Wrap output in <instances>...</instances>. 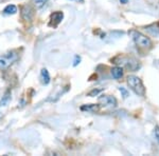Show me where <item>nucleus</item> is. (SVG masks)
<instances>
[{"label": "nucleus", "mask_w": 159, "mask_h": 156, "mask_svg": "<svg viewBox=\"0 0 159 156\" xmlns=\"http://www.w3.org/2000/svg\"><path fill=\"white\" fill-rule=\"evenodd\" d=\"M127 83L130 88L139 96H144L145 94V88L143 86L141 79L135 75H130L127 77Z\"/></svg>", "instance_id": "nucleus-1"}, {"label": "nucleus", "mask_w": 159, "mask_h": 156, "mask_svg": "<svg viewBox=\"0 0 159 156\" xmlns=\"http://www.w3.org/2000/svg\"><path fill=\"white\" fill-rule=\"evenodd\" d=\"M114 61H115V63L120 64V66H122L131 71H136L139 68V61L131 58V57L118 56L117 58L114 59Z\"/></svg>", "instance_id": "nucleus-2"}, {"label": "nucleus", "mask_w": 159, "mask_h": 156, "mask_svg": "<svg viewBox=\"0 0 159 156\" xmlns=\"http://www.w3.org/2000/svg\"><path fill=\"white\" fill-rule=\"evenodd\" d=\"M131 38L135 41V43L137 44L138 46L142 49H150L151 46H152V41L148 37L144 36L143 34H141L140 32L138 31H131L130 32Z\"/></svg>", "instance_id": "nucleus-3"}, {"label": "nucleus", "mask_w": 159, "mask_h": 156, "mask_svg": "<svg viewBox=\"0 0 159 156\" xmlns=\"http://www.w3.org/2000/svg\"><path fill=\"white\" fill-rule=\"evenodd\" d=\"M17 59V55L14 52H10L4 55H0V69H6Z\"/></svg>", "instance_id": "nucleus-4"}, {"label": "nucleus", "mask_w": 159, "mask_h": 156, "mask_svg": "<svg viewBox=\"0 0 159 156\" xmlns=\"http://www.w3.org/2000/svg\"><path fill=\"white\" fill-rule=\"evenodd\" d=\"M64 18V14L63 12H54L53 14H51L50 16V22H49V26H53L56 28L59 23L62 22Z\"/></svg>", "instance_id": "nucleus-5"}, {"label": "nucleus", "mask_w": 159, "mask_h": 156, "mask_svg": "<svg viewBox=\"0 0 159 156\" xmlns=\"http://www.w3.org/2000/svg\"><path fill=\"white\" fill-rule=\"evenodd\" d=\"M99 101L104 106H109V108H115L117 106V99L114 96H101L99 98Z\"/></svg>", "instance_id": "nucleus-6"}, {"label": "nucleus", "mask_w": 159, "mask_h": 156, "mask_svg": "<svg viewBox=\"0 0 159 156\" xmlns=\"http://www.w3.org/2000/svg\"><path fill=\"white\" fill-rule=\"evenodd\" d=\"M21 17L24 20L26 21H31L33 18V10L31 9V6H24L21 9Z\"/></svg>", "instance_id": "nucleus-7"}, {"label": "nucleus", "mask_w": 159, "mask_h": 156, "mask_svg": "<svg viewBox=\"0 0 159 156\" xmlns=\"http://www.w3.org/2000/svg\"><path fill=\"white\" fill-rule=\"evenodd\" d=\"M10 101H11V92H10V91H6V94H4V96L2 97V99L0 100V110L9 105Z\"/></svg>", "instance_id": "nucleus-8"}, {"label": "nucleus", "mask_w": 159, "mask_h": 156, "mask_svg": "<svg viewBox=\"0 0 159 156\" xmlns=\"http://www.w3.org/2000/svg\"><path fill=\"white\" fill-rule=\"evenodd\" d=\"M111 75L115 79H120L123 76V69L121 66H115L111 69Z\"/></svg>", "instance_id": "nucleus-9"}, {"label": "nucleus", "mask_w": 159, "mask_h": 156, "mask_svg": "<svg viewBox=\"0 0 159 156\" xmlns=\"http://www.w3.org/2000/svg\"><path fill=\"white\" fill-rule=\"evenodd\" d=\"M41 82L44 85H48L50 82V75H49V72L47 71V69H43L41 72Z\"/></svg>", "instance_id": "nucleus-10"}, {"label": "nucleus", "mask_w": 159, "mask_h": 156, "mask_svg": "<svg viewBox=\"0 0 159 156\" xmlns=\"http://www.w3.org/2000/svg\"><path fill=\"white\" fill-rule=\"evenodd\" d=\"M3 13L6 15H14L17 13V6H14V4H9L4 7Z\"/></svg>", "instance_id": "nucleus-11"}, {"label": "nucleus", "mask_w": 159, "mask_h": 156, "mask_svg": "<svg viewBox=\"0 0 159 156\" xmlns=\"http://www.w3.org/2000/svg\"><path fill=\"white\" fill-rule=\"evenodd\" d=\"M99 105H88V106H82V111H87V112H97L99 110Z\"/></svg>", "instance_id": "nucleus-12"}, {"label": "nucleus", "mask_w": 159, "mask_h": 156, "mask_svg": "<svg viewBox=\"0 0 159 156\" xmlns=\"http://www.w3.org/2000/svg\"><path fill=\"white\" fill-rule=\"evenodd\" d=\"M47 1L48 0H33V3L37 9H41V7H43L47 3Z\"/></svg>", "instance_id": "nucleus-13"}, {"label": "nucleus", "mask_w": 159, "mask_h": 156, "mask_svg": "<svg viewBox=\"0 0 159 156\" xmlns=\"http://www.w3.org/2000/svg\"><path fill=\"white\" fill-rule=\"evenodd\" d=\"M154 137H155L156 142L159 143V127L156 126L155 129H154Z\"/></svg>", "instance_id": "nucleus-14"}, {"label": "nucleus", "mask_w": 159, "mask_h": 156, "mask_svg": "<svg viewBox=\"0 0 159 156\" xmlns=\"http://www.w3.org/2000/svg\"><path fill=\"white\" fill-rule=\"evenodd\" d=\"M101 92H102V90H96V89H94V90H92L91 92L88 93V96H90V97H93V96H97L99 93H101Z\"/></svg>", "instance_id": "nucleus-15"}, {"label": "nucleus", "mask_w": 159, "mask_h": 156, "mask_svg": "<svg viewBox=\"0 0 159 156\" xmlns=\"http://www.w3.org/2000/svg\"><path fill=\"white\" fill-rule=\"evenodd\" d=\"M119 91H120L121 93H122V96H123V98H126V97H128V92L127 91L125 90V89L124 88H122V86H121V88H119Z\"/></svg>", "instance_id": "nucleus-16"}, {"label": "nucleus", "mask_w": 159, "mask_h": 156, "mask_svg": "<svg viewBox=\"0 0 159 156\" xmlns=\"http://www.w3.org/2000/svg\"><path fill=\"white\" fill-rule=\"evenodd\" d=\"M80 61H81V58H80L79 56H75V59H74V62H73V66H76L78 64L80 63Z\"/></svg>", "instance_id": "nucleus-17"}, {"label": "nucleus", "mask_w": 159, "mask_h": 156, "mask_svg": "<svg viewBox=\"0 0 159 156\" xmlns=\"http://www.w3.org/2000/svg\"><path fill=\"white\" fill-rule=\"evenodd\" d=\"M120 2H121L122 4H126V3L128 2V0H120Z\"/></svg>", "instance_id": "nucleus-18"}, {"label": "nucleus", "mask_w": 159, "mask_h": 156, "mask_svg": "<svg viewBox=\"0 0 159 156\" xmlns=\"http://www.w3.org/2000/svg\"><path fill=\"white\" fill-rule=\"evenodd\" d=\"M75 1H83V0H75Z\"/></svg>", "instance_id": "nucleus-19"}]
</instances>
